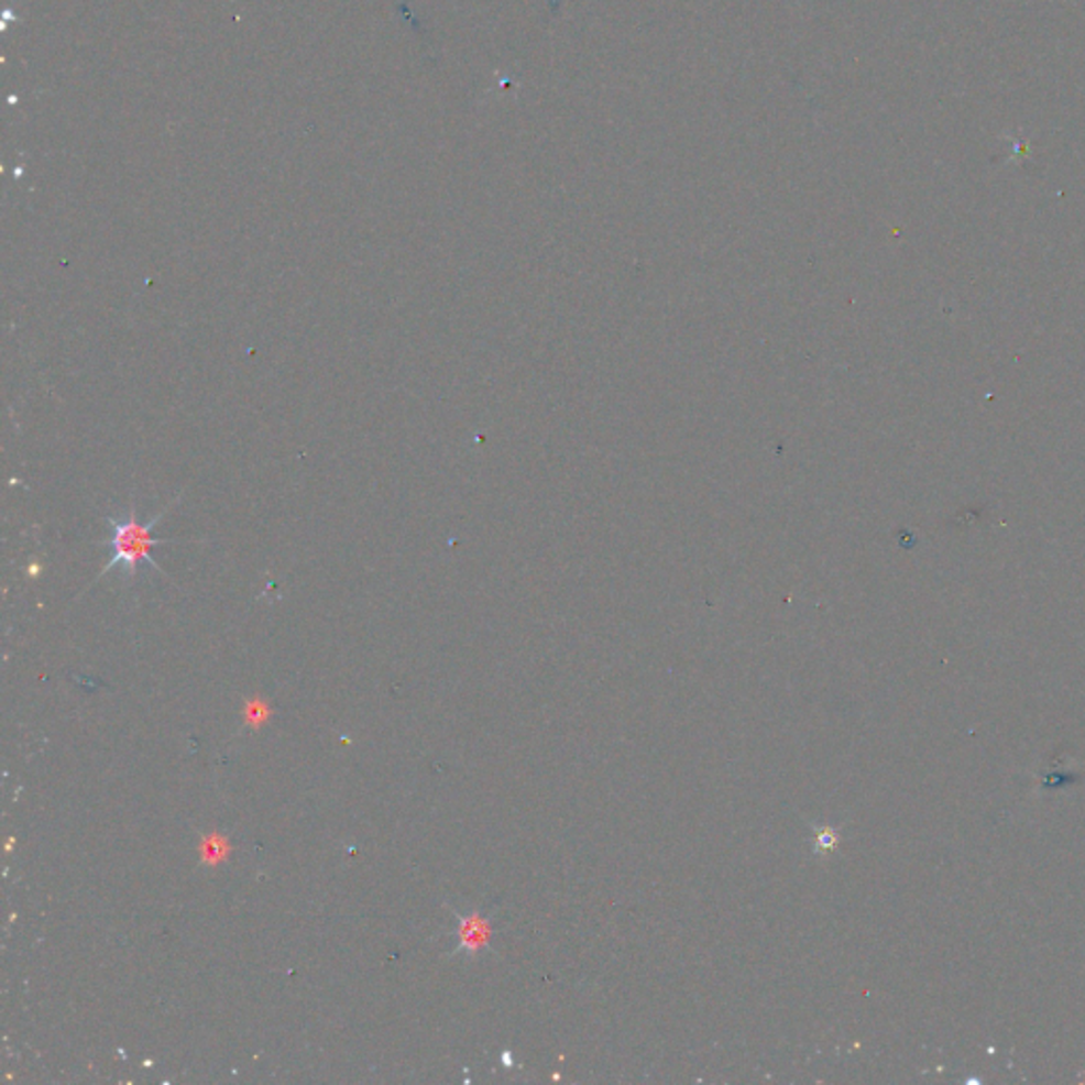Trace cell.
<instances>
[{
	"instance_id": "1",
	"label": "cell",
	"mask_w": 1085,
	"mask_h": 1085,
	"mask_svg": "<svg viewBox=\"0 0 1085 1085\" xmlns=\"http://www.w3.org/2000/svg\"><path fill=\"white\" fill-rule=\"evenodd\" d=\"M178 501H180V496H176V501L172 505H168L166 509H162L160 514L155 515L153 519H149V522L139 519L134 505H130V509H128V514L125 515H109L107 517V524L111 528V541H109L111 560L100 571V574L96 577V581L102 579L105 574L114 571L117 567H123V574L128 579L130 577H136V572L141 571V567H149L153 571L164 572L162 571V567L155 562V558H153V549L157 545H168V542L178 541L155 539L153 537V528L164 519V515L168 514Z\"/></svg>"
},
{
	"instance_id": "2",
	"label": "cell",
	"mask_w": 1085,
	"mask_h": 1085,
	"mask_svg": "<svg viewBox=\"0 0 1085 1085\" xmlns=\"http://www.w3.org/2000/svg\"><path fill=\"white\" fill-rule=\"evenodd\" d=\"M458 942L457 952L458 954H467V956H478L480 952H484L487 945H490V940H492V924L490 920L480 914V912H469V914H458Z\"/></svg>"
},
{
	"instance_id": "3",
	"label": "cell",
	"mask_w": 1085,
	"mask_h": 1085,
	"mask_svg": "<svg viewBox=\"0 0 1085 1085\" xmlns=\"http://www.w3.org/2000/svg\"><path fill=\"white\" fill-rule=\"evenodd\" d=\"M837 844V833L835 829L821 828L817 831V837H814V853L817 855H828Z\"/></svg>"
}]
</instances>
